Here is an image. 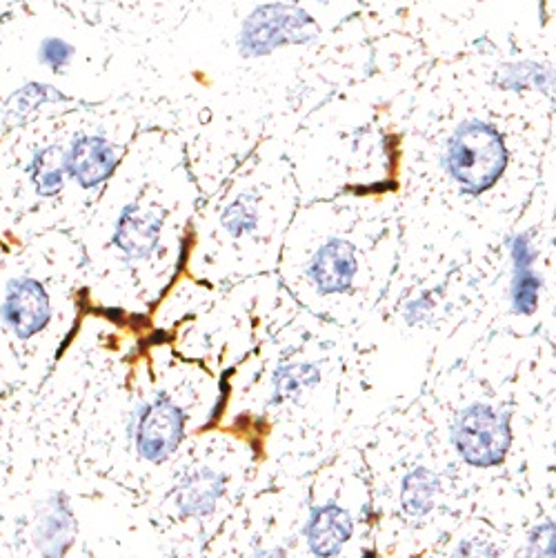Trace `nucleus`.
Wrapping results in <instances>:
<instances>
[{
  "label": "nucleus",
  "instance_id": "1",
  "mask_svg": "<svg viewBox=\"0 0 556 558\" xmlns=\"http://www.w3.org/2000/svg\"><path fill=\"white\" fill-rule=\"evenodd\" d=\"M448 172L465 192L481 194L503 176L508 149L490 123L465 121L452 134L445 154Z\"/></svg>",
  "mask_w": 556,
  "mask_h": 558
},
{
  "label": "nucleus",
  "instance_id": "2",
  "mask_svg": "<svg viewBox=\"0 0 556 558\" xmlns=\"http://www.w3.org/2000/svg\"><path fill=\"white\" fill-rule=\"evenodd\" d=\"M319 36V23L301 7L267 3L245 18L238 34V52L245 58L272 54L283 45H303Z\"/></svg>",
  "mask_w": 556,
  "mask_h": 558
},
{
  "label": "nucleus",
  "instance_id": "3",
  "mask_svg": "<svg viewBox=\"0 0 556 558\" xmlns=\"http://www.w3.org/2000/svg\"><path fill=\"white\" fill-rule=\"evenodd\" d=\"M452 443L465 463L474 467L499 465L512 445L508 416L481 403L465 407L452 425Z\"/></svg>",
  "mask_w": 556,
  "mask_h": 558
},
{
  "label": "nucleus",
  "instance_id": "4",
  "mask_svg": "<svg viewBox=\"0 0 556 558\" xmlns=\"http://www.w3.org/2000/svg\"><path fill=\"white\" fill-rule=\"evenodd\" d=\"M185 418L183 412L170 401L158 396L147 403L136 423V450L145 461L163 463L170 458L183 441Z\"/></svg>",
  "mask_w": 556,
  "mask_h": 558
},
{
  "label": "nucleus",
  "instance_id": "5",
  "mask_svg": "<svg viewBox=\"0 0 556 558\" xmlns=\"http://www.w3.org/2000/svg\"><path fill=\"white\" fill-rule=\"evenodd\" d=\"M0 316L18 338L36 336L43 332L52 318V303L45 287L34 278H14L7 285L5 303L0 307Z\"/></svg>",
  "mask_w": 556,
  "mask_h": 558
},
{
  "label": "nucleus",
  "instance_id": "6",
  "mask_svg": "<svg viewBox=\"0 0 556 558\" xmlns=\"http://www.w3.org/2000/svg\"><path fill=\"white\" fill-rule=\"evenodd\" d=\"M116 167V154L101 136H78L65 152V172L89 189L105 183Z\"/></svg>",
  "mask_w": 556,
  "mask_h": 558
},
{
  "label": "nucleus",
  "instance_id": "7",
  "mask_svg": "<svg viewBox=\"0 0 556 558\" xmlns=\"http://www.w3.org/2000/svg\"><path fill=\"white\" fill-rule=\"evenodd\" d=\"M165 212L163 209L141 207V205H127L121 216H118L116 232H114V245L125 252L127 256L143 258L150 256L158 238H161Z\"/></svg>",
  "mask_w": 556,
  "mask_h": 558
},
{
  "label": "nucleus",
  "instance_id": "8",
  "mask_svg": "<svg viewBox=\"0 0 556 558\" xmlns=\"http://www.w3.org/2000/svg\"><path fill=\"white\" fill-rule=\"evenodd\" d=\"M307 274H310L316 290L323 294H339L350 290L356 274L354 247L343 241V238H330L314 254Z\"/></svg>",
  "mask_w": 556,
  "mask_h": 558
},
{
  "label": "nucleus",
  "instance_id": "9",
  "mask_svg": "<svg viewBox=\"0 0 556 558\" xmlns=\"http://www.w3.org/2000/svg\"><path fill=\"white\" fill-rule=\"evenodd\" d=\"M352 530V516L339 505H321L314 507L305 534L310 550L316 556H336L352 538Z\"/></svg>",
  "mask_w": 556,
  "mask_h": 558
},
{
  "label": "nucleus",
  "instance_id": "10",
  "mask_svg": "<svg viewBox=\"0 0 556 558\" xmlns=\"http://www.w3.org/2000/svg\"><path fill=\"white\" fill-rule=\"evenodd\" d=\"M225 492L223 476L212 470H196L183 478L176 492V505L185 516H210Z\"/></svg>",
  "mask_w": 556,
  "mask_h": 558
},
{
  "label": "nucleus",
  "instance_id": "11",
  "mask_svg": "<svg viewBox=\"0 0 556 558\" xmlns=\"http://www.w3.org/2000/svg\"><path fill=\"white\" fill-rule=\"evenodd\" d=\"M74 534L76 525L69 505L63 496H56L36 525V545L41 547L45 556H61L72 545Z\"/></svg>",
  "mask_w": 556,
  "mask_h": 558
},
{
  "label": "nucleus",
  "instance_id": "12",
  "mask_svg": "<svg viewBox=\"0 0 556 558\" xmlns=\"http://www.w3.org/2000/svg\"><path fill=\"white\" fill-rule=\"evenodd\" d=\"M27 176L41 196H56L65 187V152L61 147H41L27 165Z\"/></svg>",
  "mask_w": 556,
  "mask_h": 558
},
{
  "label": "nucleus",
  "instance_id": "13",
  "mask_svg": "<svg viewBox=\"0 0 556 558\" xmlns=\"http://www.w3.org/2000/svg\"><path fill=\"white\" fill-rule=\"evenodd\" d=\"M439 476L434 472L425 470V467H416L414 472L403 478L401 490V503L403 510L412 516H423L432 510L434 498L439 494Z\"/></svg>",
  "mask_w": 556,
  "mask_h": 558
},
{
  "label": "nucleus",
  "instance_id": "14",
  "mask_svg": "<svg viewBox=\"0 0 556 558\" xmlns=\"http://www.w3.org/2000/svg\"><path fill=\"white\" fill-rule=\"evenodd\" d=\"M65 101V96L61 92H56L54 87L41 85V83H29L25 87L18 89L16 94L9 96L7 103V116L9 121H27L38 107H43L47 103H61Z\"/></svg>",
  "mask_w": 556,
  "mask_h": 558
},
{
  "label": "nucleus",
  "instance_id": "15",
  "mask_svg": "<svg viewBox=\"0 0 556 558\" xmlns=\"http://www.w3.org/2000/svg\"><path fill=\"white\" fill-rule=\"evenodd\" d=\"M541 276L534 272L532 265L514 267L512 278V307L519 314H534L536 303H539L541 290Z\"/></svg>",
  "mask_w": 556,
  "mask_h": 558
},
{
  "label": "nucleus",
  "instance_id": "16",
  "mask_svg": "<svg viewBox=\"0 0 556 558\" xmlns=\"http://www.w3.org/2000/svg\"><path fill=\"white\" fill-rule=\"evenodd\" d=\"M552 83V74L543 65L536 63H516V65H505L503 72L499 74V85L505 89H543L548 92Z\"/></svg>",
  "mask_w": 556,
  "mask_h": 558
},
{
  "label": "nucleus",
  "instance_id": "17",
  "mask_svg": "<svg viewBox=\"0 0 556 558\" xmlns=\"http://www.w3.org/2000/svg\"><path fill=\"white\" fill-rule=\"evenodd\" d=\"M223 227L227 229V234H232L234 238L252 234L258 223V203L252 194L238 196L236 201L225 209L221 218Z\"/></svg>",
  "mask_w": 556,
  "mask_h": 558
},
{
  "label": "nucleus",
  "instance_id": "18",
  "mask_svg": "<svg viewBox=\"0 0 556 558\" xmlns=\"http://www.w3.org/2000/svg\"><path fill=\"white\" fill-rule=\"evenodd\" d=\"M319 381V370L314 365H292L285 367L276 376V396L278 398H292L301 394L303 387H310Z\"/></svg>",
  "mask_w": 556,
  "mask_h": 558
},
{
  "label": "nucleus",
  "instance_id": "19",
  "mask_svg": "<svg viewBox=\"0 0 556 558\" xmlns=\"http://www.w3.org/2000/svg\"><path fill=\"white\" fill-rule=\"evenodd\" d=\"M38 56L45 65H49L52 69H63L65 65H69L74 56V47L65 43L63 38H45L41 43V49H38Z\"/></svg>",
  "mask_w": 556,
  "mask_h": 558
},
{
  "label": "nucleus",
  "instance_id": "20",
  "mask_svg": "<svg viewBox=\"0 0 556 558\" xmlns=\"http://www.w3.org/2000/svg\"><path fill=\"white\" fill-rule=\"evenodd\" d=\"M528 554L530 556H554L556 550H554V525L552 523H545V525H539V527H534V530L530 532V545H528Z\"/></svg>",
  "mask_w": 556,
  "mask_h": 558
},
{
  "label": "nucleus",
  "instance_id": "21",
  "mask_svg": "<svg viewBox=\"0 0 556 558\" xmlns=\"http://www.w3.org/2000/svg\"><path fill=\"white\" fill-rule=\"evenodd\" d=\"M510 252H512V261L514 267H523V265H532L534 261V249L528 236H514L510 241Z\"/></svg>",
  "mask_w": 556,
  "mask_h": 558
}]
</instances>
